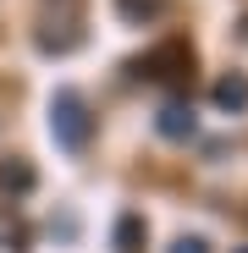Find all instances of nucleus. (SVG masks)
<instances>
[{"label": "nucleus", "mask_w": 248, "mask_h": 253, "mask_svg": "<svg viewBox=\"0 0 248 253\" xmlns=\"http://www.w3.org/2000/svg\"><path fill=\"white\" fill-rule=\"evenodd\" d=\"M138 242H144V220L138 215H121L116 220V248L121 253H138Z\"/></svg>", "instance_id": "7"}, {"label": "nucleus", "mask_w": 248, "mask_h": 253, "mask_svg": "<svg viewBox=\"0 0 248 253\" xmlns=\"http://www.w3.org/2000/svg\"><path fill=\"white\" fill-rule=\"evenodd\" d=\"M89 132H94L89 99H83L72 83H66V88H55V94H50V138H55L61 149H72V154H77L83 143H89Z\"/></svg>", "instance_id": "1"}, {"label": "nucleus", "mask_w": 248, "mask_h": 253, "mask_svg": "<svg viewBox=\"0 0 248 253\" xmlns=\"http://www.w3.org/2000/svg\"><path fill=\"white\" fill-rule=\"evenodd\" d=\"M188 72H193V50L182 39H171V44H160V50L144 55V77H154V83H182Z\"/></svg>", "instance_id": "2"}, {"label": "nucleus", "mask_w": 248, "mask_h": 253, "mask_svg": "<svg viewBox=\"0 0 248 253\" xmlns=\"http://www.w3.org/2000/svg\"><path fill=\"white\" fill-rule=\"evenodd\" d=\"M116 11L127 17V22H154L165 11V0H116Z\"/></svg>", "instance_id": "6"}, {"label": "nucleus", "mask_w": 248, "mask_h": 253, "mask_svg": "<svg viewBox=\"0 0 248 253\" xmlns=\"http://www.w3.org/2000/svg\"><path fill=\"white\" fill-rule=\"evenodd\" d=\"M39 187V171L22 160V154H11V160H0V193L6 198H28Z\"/></svg>", "instance_id": "4"}, {"label": "nucleus", "mask_w": 248, "mask_h": 253, "mask_svg": "<svg viewBox=\"0 0 248 253\" xmlns=\"http://www.w3.org/2000/svg\"><path fill=\"white\" fill-rule=\"evenodd\" d=\"M154 132H160V138H177V143H182V138H193V132H198L193 105H188V99H165V105H160V116H154Z\"/></svg>", "instance_id": "3"}, {"label": "nucleus", "mask_w": 248, "mask_h": 253, "mask_svg": "<svg viewBox=\"0 0 248 253\" xmlns=\"http://www.w3.org/2000/svg\"><path fill=\"white\" fill-rule=\"evenodd\" d=\"M237 253H248V248H237Z\"/></svg>", "instance_id": "9"}, {"label": "nucleus", "mask_w": 248, "mask_h": 253, "mask_svg": "<svg viewBox=\"0 0 248 253\" xmlns=\"http://www.w3.org/2000/svg\"><path fill=\"white\" fill-rule=\"evenodd\" d=\"M215 105H221V110H232V116H237V110H248V77H243V72H226V77L215 83Z\"/></svg>", "instance_id": "5"}, {"label": "nucleus", "mask_w": 248, "mask_h": 253, "mask_svg": "<svg viewBox=\"0 0 248 253\" xmlns=\"http://www.w3.org/2000/svg\"><path fill=\"white\" fill-rule=\"evenodd\" d=\"M171 253H210V242H204V237H177Z\"/></svg>", "instance_id": "8"}]
</instances>
